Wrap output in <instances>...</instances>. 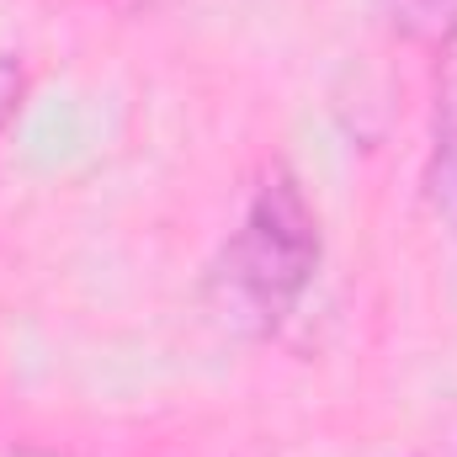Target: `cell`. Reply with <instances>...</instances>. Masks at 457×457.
Returning a JSON list of instances; mask_svg holds the SVG:
<instances>
[{"mask_svg":"<svg viewBox=\"0 0 457 457\" xmlns=\"http://www.w3.org/2000/svg\"><path fill=\"white\" fill-rule=\"evenodd\" d=\"M320 213L293 170H266L239 228L208 266V314L239 341L271 336L320 271Z\"/></svg>","mask_w":457,"mask_h":457,"instance_id":"cell-1","label":"cell"},{"mask_svg":"<svg viewBox=\"0 0 457 457\" xmlns=\"http://www.w3.org/2000/svg\"><path fill=\"white\" fill-rule=\"evenodd\" d=\"M442 75H436V117H431V160H426V197L436 219L457 228V32L436 48Z\"/></svg>","mask_w":457,"mask_h":457,"instance_id":"cell-2","label":"cell"},{"mask_svg":"<svg viewBox=\"0 0 457 457\" xmlns=\"http://www.w3.org/2000/svg\"><path fill=\"white\" fill-rule=\"evenodd\" d=\"M383 16L404 43L420 48H442L457 32V0H383Z\"/></svg>","mask_w":457,"mask_h":457,"instance_id":"cell-3","label":"cell"},{"mask_svg":"<svg viewBox=\"0 0 457 457\" xmlns=\"http://www.w3.org/2000/svg\"><path fill=\"white\" fill-rule=\"evenodd\" d=\"M21 91H27L21 64H16L11 54H0V133H5V122H11V117H16V107H21Z\"/></svg>","mask_w":457,"mask_h":457,"instance_id":"cell-4","label":"cell"}]
</instances>
